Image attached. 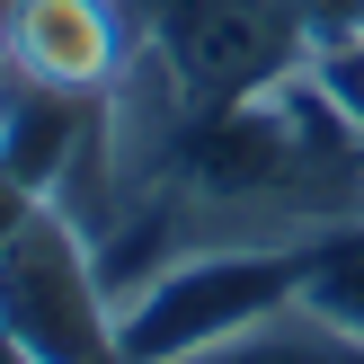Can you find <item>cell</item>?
<instances>
[{"label": "cell", "instance_id": "1", "mask_svg": "<svg viewBox=\"0 0 364 364\" xmlns=\"http://www.w3.org/2000/svg\"><path fill=\"white\" fill-rule=\"evenodd\" d=\"M294 294H302V240L187 249V258H169L151 284H134L116 302V347H124V364H178Z\"/></svg>", "mask_w": 364, "mask_h": 364}, {"label": "cell", "instance_id": "7", "mask_svg": "<svg viewBox=\"0 0 364 364\" xmlns=\"http://www.w3.org/2000/svg\"><path fill=\"white\" fill-rule=\"evenodd\" d=\"M294 18H302V36H311V53H329V45H347L364 27V0H294Z\"/></svg>", "mask_w": 364, "mask_h": 364}, {"label": "cell", "instance_id": "9", "mask_svg": "<svg viewBox=\"0 0 364 364\" xmlns=\"http://www.w3.org/2000/svg\"><path fill=\"white\" fill-rule=\"evenodd\" d=\"M9 9H18V0H0V18H9Z\"/></svg>", "mask_w": 364, "mask_h": 364}, {"label": "cell", "instance_id": "2", "mask_svg": "<svg viewBox=\"0 0 364 364\" xmlns=\"http://www.w3.org/2000/svg\"><path fill=\"white\" fill-rule=\"evenodd\" d=\"M0 329L36 364H124L116 294L98 276V240L53 196L0 240Z\"/></svg>", "mask_w": 364, "mask_h": 364}, {"label": "cell", "instance_id": "6", "mask_svg": "<svg viewBox=\"0 0 364 364\" xmlns=\"http://www.w3.org/2000/svg\"><path fill=\"white\" fill-rule=\"evenodd\" d=\"M302 302L364 338V213H347V223L302 240Z\"/></svg>", "mask_w": 364, "mask_h": 364}, {"label": "cell", "instance_id": "8", "mask_svg": "<svg viewBox=\"0 0 364 364\" xmlns=\"http://www.w3.org/2000/svg\"><path fill=\"white\" fill-rule=\"evenodd\" d=\"M0 364H36V355H27V347H18V338H9V329H0Z\"/></svg>", "mask_w": 364, "mask_h": 364}, {"label": "cell", "instance_id": "4", "mask_svg": "<svg viewBox=\"0 0 364 364\" xmlns=\"http://www.w3.org/2000/svg\"><path fill=\"white\" fill-rule=\"evenodd\" d=\"M134 53V9L124 0H18L0 18V63H18L27 80L80 89V98H107Z\"/></svg>", "mask_w": 364, "mask_h": 364}, {"label": "cell", "instance_id": "3", "mask_svg": "<svg viewBox=\"0 0 364 364\" xmlns=\"http://www.w3.org/2000/svg\"><path fill=\"white\" fill-rule=\"evenodd\" d=\"M134 36L178 71L187 107H231L276 89L284 71L311 63V36H302L294 0H124Z\"/></svg>", "mask_w": 364, "mask_h": 364}, {"label": "cell", "instance_id": "5", "mask_svg": "<svg viewBox=\"0 0 364 364\" xmlns=\"http://www.w3.org/2000/svg\"><path fill=\"white\" fill-rule=\"evenodd\" d=\"M178 364H364V338L338 329V320H320L311 302L294 294V302H276V311H258L249 329L178 355Z\"/></svg>", "mask_w": 364, "mask_h": 364}]
</instances>
